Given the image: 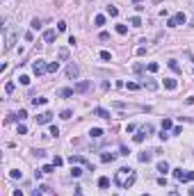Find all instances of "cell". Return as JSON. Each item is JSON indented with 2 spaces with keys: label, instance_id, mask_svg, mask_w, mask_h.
Returning a JSON list of instances; mask_svg holds the SVG:
<instances>
[{
  "label": "cell",
  "instance_id": "obj_1",
  "mask_svg": "<svg viewBox=\"0 0 194 196\" xmlns=\"http://www.w3.org/2000/svg\"><path fill=\"white\" fill-rule=\"evenodd\" d=\"M135 180H137V173H135L133 169H126V166L119 169L117 175H114V182H117L119 187H133Z\"/></svg>",
  "mask_w": 194,
  "mask_h": 196
},
{
  "label": "cell",
  "instance_id": "obj_2",
  "mask_svg": "<svg viewBox=\"0 0 194 196\" xmlns=\"http://www.w3.org/2000/svg\"><path fill=\"white\" fill-rule=\"evenodd\" d=\"M5 50H11V46H14V41H16V32L14 30H9V27H5Z\"/></svg>",
  "mask_w": 194,
  "mask_h": 196
},
{
  "label": "cell",
  "instance_id": "obj_3",
  "mask_svg": "<svg viewBox=\"0 0 194 196\" xmlns=\"http://www.w3.org/2000/svg\"><path fill=\"white\" fill-rule=\"evenodd\" d=\"M185 21H187V16H185L183 11H178L174 18H169V21H167V25L169 27H176V25H180V23H185Z\"/></svg>",
  "mask_w": 194,
  "mask_h": 196
},
{
  "label": "cell",
  "instance_id": "obj_4",
  "mask_svg": "<svg viewBox=\"0 0 194 196\" xmlns=\"http://www.w3.org/2000/svg\"><path fill=\"white\" fill-rule=\"evenodd\" d=\"M46 68H48V64L44 62V59H37V62L32 64V71H34L37 75H41V73H46Z\"/></svg>",
  "mask_w": 194,
  "mask_h": 196
},
{
  "label": "cell",
  "instance_id": "obj_5",
  "mask_svg": "<svg viewBox=\"0 0 194 196\" xmlns=\"http://www.w3.org/2000/svg\"><path fill=\"white\" fill-rule=\"evenodd\" d=\"M89 87H92V82H89V80H80V82H78L73 89H76V93H85Z\"/></svg>",
  "mask_w": 194,
  "mask_h": 196
},
{
  "label": "cell",
  "instance_id": "obj_6",
  "mask_svg": "<svg viewBox=\"0 0 194 196\" xmlns=\"http://www.w3.org/2000/svg\"><path fill=\"white\" fill-rule=\"evenodd\" d=\"M66 75H69V77H78V75H80V66L71 62V64L66 66Z\"/></svg>",
  "mask_w": 194,
  "mask_h": 196
},
{
  "label": "cell",
  "instance_id": "obj_7",
  "mask_svg": "<svg viewBox=\"0 0 194 196\" xmlns=\"http://www.w3.org/2000/svg\"><path fill=\"white\" fill-rule=\"evenodd\" d=\"M50 121H53V114L50 112H44V114L37 116V123H39V125H46V123H50Z\"/></svg>",
  "mask_w": 194,
  "mask_h": 196
},
{
  "label": "cell",
  "instance_id": "obj_8",
  "mask_svg": "<svg viewBox=\"0 0 194 196\" xmlns=\"http://www.w3.org/2000/svg\"><path fill=\"white\" fill-rule=\"evenodd\" d=\"M142 84L148 89V91H155V89H158V82H155L153 77H146V80H142Z\"/></svg>",
  "mask_w": 194,
  "mask_h": 196
},
{
  "label": "cell",
  "instance_id": "obj_9",
  "mask_svg": "<svg viewBox=\"0 0 194 196\" xmlns=\"http://www.w3.org/2000/svg\"><path fill=\"white\" fill-rule=\"evenodd\" d=\"M69 162H71V164H87V166H92L85 157H82V155H71V157H69Z\"/></svg>",
  "mask_w": 194,
  "mask_h": 196
},
{
  "label": "cell",
  "instance_id": "obj_10",
  "mask_svg": "<svg viewBox=\"0 0 194 196\" xmlns=\"http://www.w3.org/2000/svg\"><path fill=\"white\" fill-rule=\"evenodd\" d=\"M55 36H57L55 30H46V32H44V41H46V43H53V41H55Z\"/></svg>",
  "mask_w": 194,
  "mask_h": 196
},
{
  "label": "cell",
  "instance_id": "obj_11",
  "mask_svg": "<svg viewBox=\"0 0 194 196\" xmlns=\"http://www.w3.org/2000/svg\"><path fill=\"white\" fill-rule=\"evenodd\" d=\"M94 116H101V119H110V112L103 107H94Z\"/></svg>",
  "mask_w": 194,
  "mask_h": 196
},
{
  "label": "cell",
  "instance_id": "obj_12",
  "mask_svg": "<svg viewBox=\"0 0 194 196\" xmlns=\"http://www.w3.org/2000/svg\"><path fill=\"white\" fill-rule=\"evenodd\" d=\"M174 178H176V180H180V182H187V173H185L183 169H176L174 171Z\"/></svg>",
  "mask_w": 194,
  "mask_h": 196
},
{
  "label": "cell",
  "instance_id": "obj_13",
  "mask_svg": "<svg viewBox=\"0 0 194 196\" xmlns=\"http://www.w3.org/2000/svg\"><path fill=\"white\" fill-rule=\"evenodd\" d=\"M101 160L103 162H114L117 160V153H101Z\"/></svg>",
  "mask_w": 194,
  "mask_h": 196
},
{
  "label": "cell",
  "instance_id": "obj_14",
  "mask_svg": "<svg viewBox=\"0 0 194 196\" xmlns=\"http://www.w3.org/2000/svg\"><path fill=\"white\" fill-rule=\"evenodd\" d=\"M146 137H148V134H146V132H144V130H142V128H139V132H137V134H135L133 139H135V141H137V144H142V141H144V139H146Z\"/></svg>",
  "mask_w": 194,
  "mask_h": 196
},
{
  "label": "cell",
  "instance_id": "obj_15",
  "mask_svg": "<svg viewBox=\"0 0 194 196\" xmlns=\"http://www.w3.org/2000/svg\"><path fill=\"white\" fill-rule=\"evenodd\" d=\"M164 87H167V89H176V87H178V82L171 80V77H164Z\"/></svg>",
  "mask_w": 194,
  "mask_h": 196
},
{
  "label": "cell",
  "instance_id": "obj_16",
  "mask_svg": "<svg viewBox=\"0 0 194 196\" xmlns=\"http://www.w3.org/2000/svg\"><path fill=\"white\" fill-rule=\"evenodd\" d=\"M73 93H76V89H60V96L62 98H71Z\"/></svg>",
  "mask_w": 194,
  "mask_h": 196
},
{
  "label": "cell",
  "instance_id": "obj_17",
  "mask_svg": "<svg viewBox=\"0 0 194 196\" xmlns=\"http://www.w3.org/2000/svg\"><path fill=\"white\" fill-rule=\"evenodd\" d=\"M46 71H48V73H57V71H60V62H50Z\"/></svg>",
  "mask_w": 194,
  "mask_h": 196
},
{
  "label": "cell",
  "instance_id": "obj_18",
  "mask_svg": "<svg viewBox=\"0 0 194 196\" xmlns=\"http://www.w3.org/2000/svg\"><path fill=\"white\" fill-rule=\"evenodd\" d=\"M89 134H92L94 139H101V137H103V130H101V128H92V132H89Z\"/></svg>",
  "mask_w": 194,
  "mask_h": 196
},
{
  "label": "cell",
  "instance_id": "obj_19",
  "mask_svg": "<svg viewBox=\"0 0 194 196\" xmlns=\"http://www.w3.org/2000/svg\"><path fill=\"white\" fill-rule=\"evenodd\" d=\"M151 157H153V155L146 153V150H144V153H139V162H151Z\"/></svg>",
  "mask_w": 194,
  "mask_h": 196
},
{
  "label": "cell",
  "instance_id": "obj_20",
  "mask_svg": "<svg viewBox=\"0 0 194 196\" xmlns=\"http://www.w3.org/2000/svg\"><path fill=\"white\" fill-rule=\"evenodd\" d=\"M98 187H103V189H105V187H110V178H105V175H103V178H98Z\"/></svg>",
  "mask_w": 194,
  "mask_h": 196
},
{
  "label": "cell",
  "instance_id": "obj_21",
  "mask_svg": "<svg viewBox=\"0 0 194 196\" xmlns=\"http://www.w3.org/2000/svg\"><path fill=\"white\" fill-rule=\"evenodd\" d=\"M169 68H171V71H176V73H180V66H178V62H176V59H169Z\"/></svg>",
  "mask_w": 194,
  "mask_h": 196
},
{
  "label": "cell",
  "instance_id": "obj_22",
  "mask_svg": "<svg viewBox=\"0 0 194 196\" xmlns=\"http://www.w3.org/2000/svg\"><path fill=\"white\" fill-rule=\"evenodd\" d=\"M158 171H160V173H167V171H169V164H167V162H158Z\"/></svg>",
  "mask_w": 194,
  "mask_h": 196
},
{
  "label": "cell",
  "instance_id": "obj_23",
  "mask_svg": "<svg viewBox=\"0 0 194 196\" xmlns=\"http://www.w3.org/2000/svg\"><path fill=\"white\" fill-rule=\"evenodd\" d=\"M162 130H174V123H171V119H164V121H162Z\"/></svg>",
  "mask_w": 194,
  "mask_h": 196
},
{
  "label": "cell",
  "instance_id": "obj_24",
  "mask_svg": "<svg viewBox=\"0 0 194 196\" xmlns=\"http://www.w3.org/2000/svg\"><path fill=\"white\" fill-rule=\"evenodd\" d=\"M94 25H105V16H103V14H98L96 18H94Z\"/></svg>",
  "mask_w": 194,
  "mask_h": 196
},
{
  "label": "cell",
  "instance_id": "obj_25",
  "mask_svg": "<svg viewBox=\"0 0 194 196\" xmlns=\"http://www.w3.org/2000/svg\"><path fill=\"white\" fill-rule=\"evenodd\" d=\"M27 119V112L25 109H18V114H16V121H25Z\"/></svg>",
  "mask_w": 194,
  "mask_h": 196
},
{
  "label": "cell",
  "instance_id": "obj_26",
  "mask_svg": "<svg viewBox=\"0 0 194 196\" xmlns=\"http://www.w3.org/2000/svg\"><path fill=\"white\" fill-rule=\"evenodd\" d=\"M130 25H133V27H139V25H142V18H139V16H133V18H130Z\"/></svg>",
  "mask_w": 194,
  "mask_h": 196
},
{
  "label": "cell",
  "instance_id": "obj_27",
  "mask_svg": "<svg viewBox=\"0 0 194 196\" xmlns=\"http://www.w3.org/2000/svg\"><path fill=\"white\" fill-rule=\"evenodd\" d=\"M30 27H32V30H41V21H39V18H32Z\"/></svg>",
  "mask_w": 194,
  "mask_h": 196
},
{
  "label": "cell",
  "instance_id": "obj_28",
  "mask_svg": "<svg viewBox=\"0 0 194 196\" xmlns=\"http://www.w3.org/2000/svg\"><path fill=\"white\" fill-rule=\"evenodd\" d=\"M14 89H16V84H14V82H11V80H9V82L5 84V93H11V91H14Z\"/></svg>",
  "mask_w": 194,
  "mask_h": 196
},
{
  "label": "cell",
  "instance_id": "obj_29",
  "mask_svg": "<svg viewBox=\"0 0 194 196\" xmlns=\"http://www.w3.org/2000/svg\"><path fill=\"white\" fill-rule=\"evenodd\" d=\"M107 14L112 16V18H117V16H119V9H117V7H107Z\"/></svg>",
  "mask_w": 194,
  "mask_h": 196
},
{
  "label": "cell",
  "instance_id": "obj_30",
  "mask_svg": "<svg viewBox=\"0 0 194 196\" xmlns=\"http://www.w3.org/2000/svg\"><path fill=\"white\" fill-rule=\"evenodd\" d=\"M101 59H103V62H110V59H112V55H110L107 50H101Z\"/></svg>",
  "mask_w": 194,
  "mask_h": 196
},
{
  "label": "cell",
  "instance_id": "obj_31",
  "mask_svg": "<svg viewBox=\"0 0 194 196\" xmlns=\"http://www.w3.org/2000/svg\"><path fill=\"white\" fill-rule=\"evenodd\" d=\"M117 32H119V34H128V27L123 25V23H119V25H117Z\"/></svg>",
  "mask_w": 194,
  "mask_h": 196
},
{
  "label": "cell",
  "instance_id": "obj_32",
  "mask_svg": "<svg viewBox=\"0 0 194 196\" xmlns=\"http://www.w3.org/2000/svg\"><path fill=\"white\" fill-rule=\"evenodd\" d=\"M60 116H62V119H71V116H73V112H71V109H62V114H60Z\"/></svg>",
  "mask_w": 194,
  "mask_h": 196
},
{
  "label": "cell",
  "instance_id": "obj_33",
  "mask_svg": "<svg viewBox=\"0 0 194 196\" xmlns=\"http://www.w3.org/2000/svg\"><path fill=\"white\" fill-rule=\"evenodd\" d=\"M71 175H73V178H80V175H82V169H78V166H73V169H71Z\"/></svg>",
  "mask_w": 194,
  "mask_h": 196
},
{
  "label": "cell",
  "instance_id": "obj_34",
  "mask_svg": "<svg viewBox=\"0 0 194 196\" xmlns=\"http://www.w3.org/2000/svg\"><path fill=\"white\" fill-rule=\"evenodd\" d=\"M32 105H34V107L37 105H46V98H32Z\"/></svg>",
  "mask_w": 194,
  "mask_h": 196
},
{
  "label": "cell",
  "instance_id": "obj_35",
  "mask_svg": "<svg viewBox=\"0 0 194 196\" xmlns=\"http://www.w3.org/2000/svg\"><path fill=\"white\" fill-rule=\"evenodd\" d=\"M69 57V48H60V59H66Z\"/></svg>",
  "mask_w": 194,
  "mask_h": 196
},
{
  "label": "cell",
  "instance_id": "obj_36",
  "mask_svg": "<svg viewBox=\"0 0 194 196\" xmlns=\"http://www.w3.org/2000/svg\"><path fill=\"white\" fill-rule=\"evenodd\" d=\"M53 164H55V166H62V164H64V160H62L60 155H55V157H53Z\"/></svg>",
  "mask_w": 194,
  "mask_h": 196
},
{
  "label": "cell",
  "instance_id": "obj_37",
  "mask_svg": "<svg viewBox=\"0 0 194 196\" xmlns=\"http://www.w3.org/2000/svg\"><path fill=\"white\" fill-rule=\"evenodd\" d=\"M41 171H44V173H53V171H55V164H46Z\"/></svg>",
  "mask_w": 194,
  "mask_h": 196
},
{
  "label": "cell",
  "instance_id": "obj_38",
  "mask_svg": "<svg viewBox=\"0 0 194 196\" xmlns=\"http://www.w3.org/2000/svg\"><path fill=\"white\" fill-rule=\"evenodd\" d=\"M18 82H21V84H25V87H27V84H30V77H27V75H21V77H18Z\"/></svg>",
  "mask_w": 194,
  "mask_h": 196
},
{
  "label": "cell",
  "instance_id": "obj_39",
  "mask_svg": "<svg viewBox=\"0 0 194 196\" xmlns=\"http://www.w3.org/2000/svg\"><path fill=\"white\" fill-rule=\"evenodd\" d=\"M139 87H142V84H137V82H128V89H130V91H137Z\"/></svg>",
  "mask_w": 194,
  "mask_h": 196
},
{
  "label": "cell",
  "instance_id": "obj_40",
  "mask_svg": "<svg viewBox=\"0 0 194 196\" xmlns=\"http://www.w3.org/2000/svg\"><path fill=\"white\" fill-rule=\"evenodd\" d=\"M146 68H148V71H151V73H155V71H158V68H160V66H158V64H155V62H151V64H148V66H146Z\"/></svg>",
  "mask_w": 194,
  "mask_h": 196
},
{
  "label": "cell",
  "instance_id": "obj_41",
  "mask_svg": "<svg viewBox=\"0 0 194 196\" xmlns=\"http://www.w3.org/2000/svg\"><path fill=\"white\" fill-rule=\"evenodd\" d=\"M64 30H66V23L60 21V23H57V32H64Z\"/></svg>",
  "mask_w": 194,
  "mask_h": 196
},
{
  "label": "cell",
  "instance_id": "obj_42",
  "mask_svg": "<svg viewBox=\"0 0 194 196\" xmlns=\"http://www.w3.org/2000/svg\"><path fill=\"white\" fill-rule=\"evenodd\" d=\"M50 134H53V137H57V134H60V128H57V125H50Z\"/></svg>",
  "mask_w": 194,
  "mask_h": 196
},
{
  "label": "cell",
  "instance_id": "obj_43",
  "mask_svg": "<svg viewBox=\"0 0 194 196\" xmlns=\"http://www.w3.org/2000/svg\"><path fill=\"white\" fill-rule=\"evenodd\" d=\"M142 130H144L146 134H151V132H153V125H142Z\"/></svg>",
  "mask_w": 194,
  "mask_h": 196
},
{
  "label": "cell",
  "instance_id": "obj_44",
  "mask_svg": "<svg viewBox=\"0 0 194 196\" xmlns=\"http://www.w3.org/2000/svg\"><path fill=\"white\" fill-rule=\"evenodd\" d=\"M160 139H162V141H167V139H169V134H167V130H162V132H160Z\"/></svg>",
  "mask_w": 194,
  "mask_h": 196
},
{
  "label": "cell",
  "instance_id": "obj_45",
  "mask_svg": "<svg viewBox=\"0 0 194 196\" xmlns=\"http://www.w3.org/2000/svg\"><path fill=\"white\" fill-rule=\"evenodd\" d=\"M137 55H139V57H142V55H146V48H144V46H139V48H137Z\"/></svg>",
  "mask_w": 194,
  "mask_h": 196
},
{
  "label": "cell",
  "instance_id": "obj_46",
  "mask_svg": "<svg viewBox=\"0 0 194 196\" xmlns=\"http://www.w3.org/2000/svg\"><path fill=\"white\" fill-rule=\"evenodd\" d=\"M25 132H27V128H25L23 123H21V125H18V134H25Z\"/></svg>",
  "mask_w": 194,
  "mask_h": 196
},
{
  "label": "cell",
  "instance_id": "obj_47",
  "mask_svg": "<svg viewBox=\"0 0 194 196\" xmlns=\"http://www.w3.org/2000/svg\"><path fill=\"white\" fill-rule=\"evenodd\" d=\"M9 178H21V171H9Z\"/></svg>",
  "mask_w": 194,
  "mask_h": 196
},
{
  "label": "cell",
  "instance_id": "obj_48",
  "mask_svg": "<svg viewBox=\"0 0 194 196\" xmlns=\"http://www.w3.org/2000/svg\"><path fill=\"white\" fill-rule=\"evenodd\" d=\"M185 105H194V96H187V98H185Z\"/></svg>",
  "mask_w": 194,
  "mask_h": 196
},
{
  "label": "cell",
  "instance_id": "obj_49",
  "mask_svg": "<svg viewBox=\"0 0 194 196\" xmlns=\"http://www.w3.org/2000/svg\"><path fill=\"white\" fill-rule=\"evenodd\" d=\"M187 180H194V171H187Z\"/></svg>",
  "mask_w": 194,
  "mask_h": 196
},
{
  "label": "cell",
  "instance_id": "obj_50",
  "mask_svg": "<svg viewBox=\"0 0 194 196\" xmlns=\"http://www.w3.org/2000/svg\"><path fill=\"white\" fill-rule=\"evenodd\" d=\"M14 196H23V191H21V189H14Z\"/></svg>",
  "mask_w": 194,
  "mask_h": 196
},
{
  "label": "cell",
  "instance_id": "obj_51",
  "mask_svg": "<svg viewBox=\"0 0 194 196\" xmlns=\"http://www.w3.org/2000/svg\"><path fill=\"white\" fill-rule=\"evenodd\" d=\"M32 196H41V189H39V191L34 189V191H32Z\"/></svg>",
  "mask_w": 194,
  "mask_h": 196
},
{
  "label": "cell",
  "instance_id": "obj_52",
  "mask_svg": "<svg viewBox=\"0 0 194 196\" xmlns=\"http://www.w3.org/2000/svg\"><path fill=\"white\" fill-rule=\"evenodd\" d=\"M169 196H180V194H178V191H171V194H169Z\"/></svg>",
  "mask_w": 194,
  "mask_h": 196
},
{
  "label": "cell",
  "instance_id": "obj_53",
  "mask_svg": "<svg viewBox=\"0 0 194 196\" xmlns=\"http://www.w3.org/2000/svg\"><path fill=\"white\" fill-rule=\"evenodd\" d=\"M133 2H135V5H139V2H142V0H133Z\"/></svg>",
  "mask_w": 194,
  "mask_h": 196
},
{
  "label": "cell",
  "instance_id": "obj_54",
  "mask_svg": "<svg viewBox=\"0 0 194 196\" xmlns=\"http://www.w3.org/2000/svg\"><path fill=\"white\" fill-rule=\"evenodd\" d=\"M142 196H148V194H142Z\"/></svg>",
  "mask_w": 194,
  "mask_h": 196
}]
</instances>
